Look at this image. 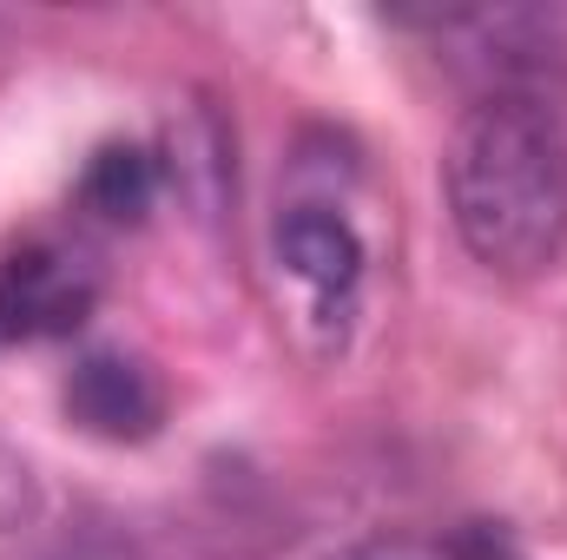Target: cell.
<instances>
[{
  "mask_svg": "<svg viewBox=\"0 0 567 560\" xmlns=\"http://www.w3.org/2000/svg\"><path fill=\"white\" fill-rule=\"evenodd\" d=\"M442 205L488 278H542L567 251V126L542 93H475L442 145Z\"/></svg>",
  "mask_w": 567,
  "mask_h": 560,
  "instance_id": "obj_1",
  "label": "cell"
},
{
  "mask_svg": "<svg viewBox=\"0 0 567 560\" xmlns=\"http://www.w3.org/2000/svg\"><path fill=\"white\" fill-rule=\"evenodd\" d=\"M100 303V265L73 245H20L0 258V336L13 343H53L73 336Z\"/></svg>",
  "mask_w": 567,
  "mask_h": 560,
  "instance_id": "obj_2",
  "label": "cell"
},
{
  "mask_svg": "<svg viewBox=\"0 0 567 560\" xmlns=\"http://www.w3.org/2000/svg\"><path fill=\"white\" fill-rule=\"evenodd\" d=\"M66 416L100 442H145L165 422V383L126 350H93L66 376Z\"/></svg>",
  "mask_w": 567,
  "mask_h": 560,
  "instance_id": "obj_3",
  "label": "cell"
},
{
  "mask_svg": "<svg viewBox=\"0 0 567 560\" xmlns=\"http://www.w3.org/2000/svg\"><path fill=\"white\" fill-rule=\"evenodd\" d=\"M278 265L317 303H343L363 283V238L330 205H290L278 218Z\"/></svg>",
  "mask_w": 567,
  "mask_h": 560,
  "instance_id": "obj_4",
  "label": "cell"
},
{
  "mask_svg": "<svg viewBox=\"0 0 567 560\" xmlns=\"http://www.w3.org/2000/svg\"><path fill=\"white\" fill-rule=\"evenodd\" d=\"M165 185V165L145 145H100L80 172V205L106 225H140Z\"/></svg>",
  "mask_w": 567,
  "mask_h": 560,
  "instance_id": "obj_5",
  "label": "cell"
},
{
  "mask_svg": "<svg viewBox=\"0 0 567 560\" xmlns=\"http://www.w3.org/2000/svg\"><path fill=\"white\" fill-rule=\"evenodd\" d=\"M40 515H47V481H40V468L0 435V535H27V528H40Z\"/></svg>",
  "mask_w": 567,
  "mask_h": 560,
  "instance_id": "obj_6",
  "label": "cell"
},
{
  "mask_svg": "<svg viewBox=\"0 0 567 560\" xmlns=\"http://www.w3.org/2000/svg\"><path fill=\"white\" fill-rule=\"evenodd\" d=\"M442 560H528L495 521H468L462 535H449L442 541Z\"/></svg>",
  "mask_w": 567,
  "mask_h": 560,
  "instance_id": "obj_7",
  "label": "cell"
},
{
  "mask_svg": "<svg viewBox=\"0 0 567 560\" xmlns=\"http://www.w3.org/2000/svg\"><path fill=\"white\" fill-rule=\"evenodd\" d=\"M323 560H442V548L416 541V535H363V541H350V548H337Z\"/></svg>",
  "mask_w": 567,
  "mask_h": 560,
  "instance_id": "obj_8",
  "label": "cell"
}]
</instances>
